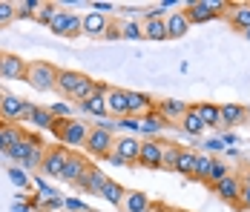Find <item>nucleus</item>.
<instances>
[{
	"label": "nucleus",
	"instance_id": "f257e3e1",
	"mask_svg": "<svg viewBox=\"0 0 250 212\" xmlns=\"http://www.w3.org/2000/svg\"><path fill=\"white\" fill-rule=\"evenodd\" d=\"M49 132L58 138V143H63V146H83L86 138H89V126H86L83 120H78V118L55 120Z\"/></svg>",
	"mask_w": 250,
	"mask_h": 212
},
{
	"label": "nucleus",
	"instance_id": "f03ea898",
	"mask_svg": "<svg viewBox=\"0 0 250 212\" xmlns=\"http://www.w3.org/2000/svg\"><path fill=\"white\" fill-rule=\"evenodd\" d=\"M112 146H115V132H112V126H106V123L92 126V129H89V138L83 143L86 155H89V158H98V161H106V158L112 155Z\"/></svg>",
	"mask_w": 250,
	"mask_h": 212
},
{
	"label": "nucleus",
	"instance_id": "7ed1b4c3",
	"mask_svg": "<svg viewBox=\"0 0 250 212\" xmlns=\"http://www.w3.org/2000/svg\"><path fill=\"white\" fill-rule=\"evenodd\" d=\"M23 80L38 92H52L58 80V66H52L49 60H29Z\"/></svg>",
	"mask_w": 250,
	"mask_h": 212
},
{
	"label": "nucleus",
	"instance_id": "20e7f679",
	"mask_svg": "<svg viewBox=\"0 0 250 212\" xmlns=\"http://www.w3.org/2000/svg\"><path fill=\"white\" fill-rule=\"evenodd\" d=\"M184 15L190 26L193 23H207V20H216V18H225L227 15V3L222 0H193L184 6Z\"/></svg>",
	"mask_w": 250,
	"mask_h": 212
},
{
	"label": "nucleus",
	"instance_id": "39448f33",
	"mask_svg": "<svg viewBox=\"0 0 250 212\" xmlns=\"http://www.w3.org/2000/svg\"><path fill=\"white\" fill-rule=\"evenodd\" d=\"M138 155H141V141L132 138V135H124V138H115L112 155H109L106 161H112V164H124V166H135L138 164Z\"/></svg>",
	"mask_w": 250,
	"mask_h": 212
},
{
	"label": "nucleus",
	"instance_id": "423d86ee",
	"mask_svg": "<svg viewBox=\"0 0 250 212\" xmlns=\"http://www.w3.org/2000/svg\"><path fill=\"white\" fill-rule=\"evenodd\" d=\"M69 152H72V149H66L63 143H58V146H46V155H43L41 172L49 175V178H61L63 169H66V161H69Z\"/></svg>",
	"mask_w": 250,
	"mask_h": 212
},
{
	"label": "nucleus",
	"instance_id": "0eeeda50",
	"mask_svg": "<svg viewBox=\"0 0 250 212\" xmlns=\"http://www.w3.org/2000/svg\"><path fill=\"white\" fill-rule=\"evenodd\" d=\"M49 29L55 35H61V38H78L81 35V15H75V12H61L58 9V15L52 18Z\"/></svg>",
	"mask_w": 250,
	"mask_h": 212
},
{
	"label": "nucleus",
	"instance_id": "6e6552de",
	"mask_svg": "<svg viewBox=\"0 0 250 212\" xmlns=\"http://www.w3.org/2000/svg\"><path fill=\"white\" fill-rule=\"evenodd\" d=\"M92 169V164H89V158L86 155H81V152H69V161H66V169H63V181L66 184H72V187H78L83 178H86V172Z\"/></svg>",
	"mask_w": 250,
	"mask_h": 212
},
{
	"label": "nucleus",
	"instance_id": "1a4fd4ad",
	"mask_svg": "<svg viewBox=\"0 0 250 212\" xmlns=\"http://www.w3.org/2000/svg\"><path fill=\"white\" fill-rule=\"evenodd\" d=\"M26 66H29V60H23L21 55H15V52H0V77L23 80L26 77Z\"/></svg>",
	"mask_w": 250,
	"mask_h": 212
},
{
	"label": "nucleus",
	"instance_id": "9d476101",
	"mask_svg": "<svg viewBox=\"0 0 250 212\" xmlns=\"http://www.w3.org/2000/svg\"><path fill=\"white\" fill-rule=\"evenodd\" d=\"M138 164L147 166V169H161L164 166V141H141V155H138Z\"/></svg>",
	"mask_w": 250,
	"mask_h": 212
},
{
	"label": "nucleus",
	"instance_id": "9b49d317",
	"mask_svg": "<svg viewBox=\"0 0 250 212\" xmlns=\"http://www.w3.org/2000/svg\"><path fill=\"white\" fill-rule=\"evenodd\" d=\"M242 187H245V184H242V178L230 172V175H227L225 181H222V184H216L213 189H216V195H219L222 201L233 204V207L239 210V201H242Z\"/></svg>",
	"mask_w": 250,
	"mask_h": 212
},
{
	"label": "nucleus",
	"instance_id": "f8f14e48",
	"mask_svg": "<svg viewBox=\"0 0 250 212\" xmlns=\"http://www.w3.org/2000/svg\"><path fill=\"white\" fill-rule=\"evenodd\" d=\"M106 112H109L112 118H118V120L129 118V106H126V92L124 89H115V86L106 89Z\"/></svg>",
	"mask_w": 250,
	"mask_h": 212
},
{
	"label": "nucleus",
	"instance_id": "ddd939ff",
	"mask_svg": "<svg viewBox=\"0 0 250 212\" xmlns=\"http://www.w3.org/2000/svg\"><path fill=\"white\" fill-rule=\"evenodd\" d=\"M225 18L236 32H250V3H227Z\"/></svg>",
	"mask_w": 250,
	"mask_h": 212
},
{
	"label": "nucleus",
	"instance_id": "4468645a",
	"mask_svg": "<svg viewBox=\"0 0 250 212\" xmlns=\"http://www.w3.org/2000/svg\"><path fill=\"white\" fill-rule=\"evenodd\" d=\"M106 26H109V18H106L104 12H89V15H83V18H81V35L104 38Z\"/></svg>",
	"mask_w": 250,
	"mask_h": 212
},
{
	"label": "nucleus",
	"instance_id": "2eb2a0df",
	"mask_svg": "<svg viewBox=\"0 0 250 212\" xmlns=\"http://www.w3.org/2000/svg\"><path fill=\"white\" fill-rule=\"evenodd\" d=\"M83 80V72L78 69H58V80H55V92L63 97H72V92L78 89V83Z\"/></svg>",
	"mask_w": 250,
	"mask_h": 212
},
{
	"label": "nucleus",
	"instance_id": "dca6fc26",
	"mask_svg": "<svg viewBox=\"0 0 250 212\" xmlns=\"http://www.w3.org/2000/svg\"><path fill=\"white\" fill-rule=\"evenodd\" d=\"M187 109H190L187 103L173 100V97H170V100H158V103H155V112L167 120V123H181V118L187 115Z\"/></svg>",
	"mask_w": 250,
	"mask_h": 212
},
{
	"label": "nucleus",
	"instance_id": "f3484780",
	"mask_svg": "<svg viewBox=\"0 0 250 212\" xmlns=\"http://www.w3.org/2000/svg\"><path fill=\"white\" fill-rule=\"evenodd\" d=\"M126 106H129V118H144L147 112L155 109V100L144 92H126Z\"/></svg>",
	"mask_w": 250,
	"mask_h": 212
},
{
	"label": "nucleus",
	"instance_id": "a211bd4d",
	"mask_svg": "<svg viewBox=\"0 0 250 212\" xmlns=\"http://www.w3.org/2000/svg\"><path fill=\"white\" fill-rule=\"evenodd\" d=\"M106 89H109V86H104L98 80V92L92 95L86 103H81V109H83L86 115H92V118H106V115H109V112H106Z\"/></svg>",
	"mask_w": 250,
	"mask_h": 212
},
{
	"label": "nucleus",
	"instance_id": "6ab92c4d",
	"mask_svg": "<svg viewBox=\"0 0 250 212\" xmlns=\"http://www.w3.org/2000/svg\"><path fill=\"white\" fill-rule=\"evenodd\" d=\"M35 146H41V138H38V135H26V138H23L21 143H15V146H9V149H6V155H9L12 161H21V164H26Z\"/></svg>",
	"mask_w": 250,
	"mask_h": 212
},
{
	"label": "nucleus",
	"instance_id": "aec40b11",
	"mask_svg": "<svg viewBox=\"0 0 250 212\" xmlns=\"http://www.w3.org/2000/svg\"><path fill=\"white\" fill-rule=\"evenodd\" d=\"M219 112H222V126H239L248 120V109L242 103H219Z\"/></svg>",
	"mask_w": 250,
	"mask_h": 212
},
{
	"label": "nucleus",
	"instance_id": "412c9836",
	"mask_svg": "<svg viewBox=\"0 0 250 212\" xmlns=\"http://www.w3.org/2000/svg\"><path fill=\"white\" fill-rule=\"evenodd\" d=\"M106 181H109V178H106V172H101L98 166H92V169L86 172V178L78 184V189H81V192H89V195H101V189H104Z\"/></svg>",
	"mask_w": 250,
	"mask_h": 212
},
{
	"label": "nucleus",
	"instance_id": "4be33fe9",
	"mask_svg": "<svg viewBox=\"0 0 250 212\" xmlns=\"http://www.w3.org/2000/svg\"><path fill=\"white\" fill-rule=\"evenodd\" d=\"M150 207V195L138 192V189H126L124 201H121V210L124 212H147Z\"/></svg>",
	"mask_w": 250,
	"mask_h": 212
},
{
	"label": "nucleus",
	"instance_id": "5701e85b",
	"mask_svg": "<svg viewBox=\"0 0 250 212\" xmlns=\"http://www.w3.org/2000/svg\"><path fill=\"white\" fill-rule=\"evenodd\" d=\"M141 26H144V38L147 40H170V35H167V18H147Z\"/></svg>",
	"mask_w": 250,
	"mask_h": 212
},
{
	"label": "nucleus",
	"instance_id": "b1692460",
	"mask_svg": "<svg viewBox=\"0 0 250 212\" xmlns=\"http://www.w3.org/2000/svg\"><path fill=\"white\" fill-rule=\"evenodd\" d=\"M187 32H190V20H187L184 9H181V12H170V15H167V35H170V40L187 35Z\"/></svg>",
	"mask_w": 250,
	"mask_h": 212
},
{
	"label": "nucleus",
	"instance_id": "393cba45",
	"mask_svg": "<svg viewBox=\"0 0 250 212\" xmlns=\"http://www.w3.org/2000/svg\"><path fill=\"white\" fill-rule=\"evenodd\" d=\"M193 112L201 118L204 126H222V112L219 103H193Z\"/></svg>",
	"mask_w": 250,
	"mask_h": 212
},
{
	"label": "nucleus",
	"instance_id": "a878e982",
	"mask_svg": "<svg viewBox=\"0 0 250 212\" xmlns=\"http://www.w3.org/2000/svg\"><path fill=\"white\" fill-rule=\"evenodd\" d=\"M124 195H126V189L121 187L118 181H112V178H109V181L104 184V189H101V195H98V198H104V201H109L112 207H121Z\"/></svg>",
	"mask_w": 250,
	"mask_h": 212
},
{
	"label": "nucleus",
	"instance_id": "bb28decb",
	"mask_svg": "<svg viewBox=\"0 0 250 212\" xmlns=\"http://www.w3.org/2000/svg\"><path fill=\"white\" fill-rule=\"evenodd\" d=\"M98 92V80L95 77H89V75H83V80L78 83V89L72 92V100H78V103H86L92 95Z\"/></svg>",
	"mask_w": 250,
	"mask_h": 212
},
{
	"label": "nucleus",
	"instance_id": "cd10ccee",
	"mask_svg": "<svg viewBox=\"0 0 250 212\" xmlns=\"http://www.w3.org/2000/svg\"><path fill=\"white\" fill-rule=\"evenodd\" d=\"M196 155H199V152H193V149H181L178 164H175V172H181V175L193 178V175H196Z\"/></svg>",
	"mask_w": 250,
	"mask_h": 212
},
{
	"label": "nucleus",
	"instance_id": "c85d7f7f",
	"mask_svg": "<svg viewBox=\"0 0 250 212\" xmlns=\"http://www.w3.org/2000/svg\"><path fill=\"white\" fill-rule=\"evenodd\" d=\"M29 123H32V126H38V129H52L55 118H52L49 106H38V103H35V109H32V118H29Z\"/></svg>",
	"mask_w": 250,
	"mask_h": 212
},
{
	"label": "nucleus",
	"instance_id": "c756f323",
	"mask_svg": "<svg viewBox=\"0 0 250 212\" xmlns=\"http://www.w3.org/2000/svg\"><path fill=\"white\" fill-rule=\"evenodd\" d=\"M181 129H184L187 135H201V132H204L207 126L201 123V118L196 115V112H193V106H190V109H187V115L181 118Z\"/></svg>",
	"mask_w": 250,
	"mask_h": 212
},
{
	"label": "nucleus",
	"instance_id": "7c9ffc66",
	"mask_svg": "<svg viewBox=\"0 0 250 212\" xmlns=\"http://www.w3.org/2000/svg\"><path fill=\"white\" fill-rule=\"evenodd\" d=\"M121 38H129V40H138V38H144V26L138 23V20L121 18Z\"/></svg>",
	"mask_w": 250,
	"mask_h": 212
},
{
	"label": "nucleus",
	"instance_id": "2f4dec72",
	"mask_svg": "<svg viewBox=\"0 0 250 212\" xmlns=\"http://www.w3.org/2000/svg\"><path fill=\"white\" fill-rule=\"evenodd\" d=\"M164 126H167V120L161 118L155 109H152V112H147V115L141 118V129H144V132H161Z\"/></svg>",
	"mask_w": 250,
	"mask_h": 212
},
{
	"label": "nucleus",
	"instance_id": "473e14b6",
	"mask_svg": "<svg viewBox=\"0 0 250 212\" xmlns=\"http://www.w3.org/2000/svg\"><path fill=\"white\" fill-rule=\"evenodd\" d=\"M227 175H230V169H227V164H222V161H213V169H210V175L204 178V184L207 187H216V184H222Z\"/></svg>",
	"mask_w": 250,
	"mask_h": 212
},
{
	"label": "nucleus",
	"instance_id": "72a5a7b5",
	"mask_svg": "<svg viewBox=\"0 0 250 212\" xmlns=\"http://www.w3.org/2000/svg\"><path fill=\"white\" fill-rule=\"evenodd\" d=\"M210 169H213V158L210 155H196V175H193V181H204L210 175Z\"/></svg>",
	"mask_w": 250,
	"mask_h": 212
},
{
	"label": "nucleus",
	"instance_id": "f704fd0d",
	"mask_svg": "<svg viewBox=\"0 0 250 212\" xmlns=\"http://www.w3.org/2000/svg\"><path fill=\"white\" fill-rule=\"evenodd\" d=\"M55 15H58V6H55V3H41V9H38V15H35V23L49 26Z\"/></svg>",
	"mask_w": 250,
	"mask_h": 212
},
{
	"label": "nucleus",
	"instance_id": "c9c22d12",
	"mask_svg": "<svg viewBox=\"0 0 250 212\" xmlns=\"http://www.w3.org/2000/svg\"><path fill=\"white\" fill-rule=\"evenodd\" d=\"M15 9H18V18H32V20H35V15H38V9H41V0H23V3H15Z\"/></svg>",
	"mask_w": 250,
	"mask_h": 212
},
{
	"label": "nucleus",
	"instance_id": "e433bc0d",
	"mask_svg": "<svg viewBox=\"0 0 250 212\" xmlns=\"http://www.w3.org/2000/svg\"><path fill=\"white\" fill-rule=\"evenodd\" d=\"M12 20H18V9H15V3L0 0V26H9Z\"/></svg>",
	"mask_w": 250,
	"mask_h": 212
},
{
	"label": "nucleus",
	"instance_id": "4c0bfd02",
	"mask_svg": "<svg viewBox=\"0 0 250 212\" xmlns=\"http://www.w3.org/2000/svg\"><path fill=\"white\" fill-rule=\"evenodd\" d=\"M178 155H181V146L175 143H164V166L175 172V164H178Z\"/></svg>",
	"mask_w": 250,
	"mask_h": 212
},
{
	"label": "nucleus",
	"instance_id": "58836bf2",
	"mask_svg": "<svg viewBox=\"0 0 250 212\" xmlns=\"http://www.w3.org/2000/svg\"><path fill=\"white\" fill-rule=\"evenodd\" d=\"M49 112H52V118L55 120L72 118V106H69V103H55V106H49Z\"/></svg>",
	"mask_w": 250,
	"mask_h": 212
},
{
	"label": "nucleus",
	"instance_id": "ea45409f",
	"mask_svg": "<svg viewBox=\"0 0 250 212\" xmlns=\"http://www.w3.org/2000/svg\"><path fill=\"white\" fill-rule=\"evenodd\" d=\"M104 38H121V20H109V26H106V32H104Z\"/></svg>",
	"mask_w": 250,
	"mask_h": 212
},
{
	"label": "nucleus",
	"instance_id": "a19ab883",
	"mask_svg": "<svg viewBox=\"0 0 250 212\" xmlns=\"http://www.w3.org/2000/svg\"><path fill=\"white\" fill-rule=\"evenodd\" d=\"M245 184V181H242ZM239 210H250V184L242 187V201H239Z\"/></svg>",
	"mask_w": 250,
	"mask_h": 212
},
{
	"label": "nucleus",
	"instance_id": "79ce46f5",
	"mask_svg": "<svg viewBox=\"0 0 250 212\" xmlns=\"http://www.w3.org/2000/svg\"><path fill=\"white\" fill-rule=\"evenodd\" d=\"M147 212H170V207H167L164 201H150V207H147Z\"/></svg>",
	"mask_w": 250,
	"mask_h": 212
},
{
	"label": "nucleus",
	"instance_id": "37998d69",
	"mask_svg": "<svg viewBox=\"0 0 250 212\" xmlns=\"http://www.w3.org/2000/svg\"><path fill=\"white\" fill-rule=\"evenodd\" d=\"M121 126H124V129H141V118H124Z\"/></svg>",
	"mask_w": 250,
	"mask_h": 212
},
{
	"label": "nucleus",
	"instance_id": "c03bdc74",
	"mask_svg": "<svg viewBox=\"0 0 250 212\" xmlns=\"http://www.w3.org/2000/svg\"><path fill=\"white\" fill-rule=\"evenodd\" d=\"M12 178H15L18 184H26V175L21 172V169H12Z\"/></svg>",
	"mask_w": 250,
	"mask_h": 212
},
{
	"label": "nucleus",
	"instance_id": "a18cd8bd",
	"mask_svg": "<svg viewBox=\"0 0 250 212\" xmlns=\"http://www.w3.org/2000/svg\"><path fill=\"white\" fill-rule=\"evenodd\" d=\"M9 149V143H6V138H3V132H0V152H6Z\"/></svg>",
	"mask_w": 250,
	"mask_h": 212
},
{
	"label": "nucleus",
	"instance_id": "49530a36",
	"mask_svg": "<svg viewBox=\"0 0 250 212\" xmlns=\"http://www.w3.org/2000/svg\"><path fill=\"white\" fill-rule=\"evenodd\" d=\"M170 212H184V210H175V207H170Z\"/></svg>",
	"mask_w": 250,
	"mask_h": 212
},
{
	"label": "nucleus",
	"instance_id": "de8ad7c7",
	"mask_svg": "<svg viewBox=\"0 0 250 212\" xmlns=\"http://www.w3.org/2000/svg\"><path fill=\"white\" fill-rule=\"evenodd\" d=\"M3 97H6V95H3V92H0V103H3Z\"/></svg>",
	"mask_w": 250,
	"mask_h": 212
},
{
	"label": "nucleus",
	"instance_id": "09e8293b",
	"mask_svg": "<svg viewBox=\"0 0 250 212\" xmlns=\"http://www.w3.org/2000/svg\"><path fill=\"white\" fill-rule=\"evenodd\" d=\"M41 212H43V210H41Z\"/></svg>",
	"mask_w": 250,
	"mask_h": 212
}]
</instances>
